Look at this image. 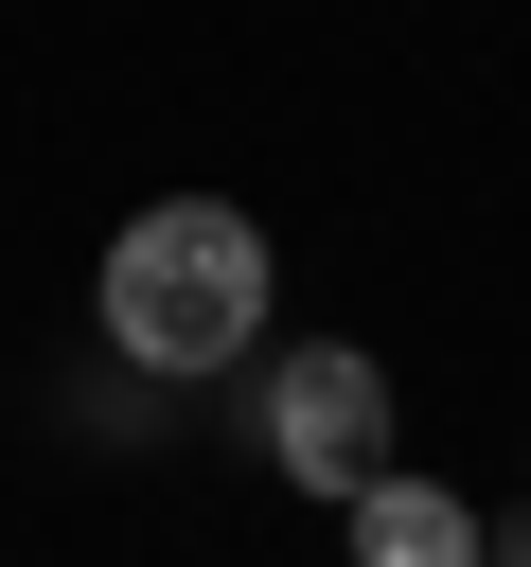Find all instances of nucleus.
Returning a JSON list of instances; mask_svg holds the SVG:
<instances>
[{"label":"nucleus","mask_w":531,"mask_h":567,"mask_svg":"<svg viewBox=\"0 0 531 567\" xmlns=\"http://www.w3.org/2000/svg\"><path fill=\"white\" fill-rule=\"evenodd\" d=\"M106 337H124L142 372H230V354L266 337V230H248L230 195L124 213V230H106Z\"/></svg>","instance_id":"f257e3e1"},{"label":"nucleus","mask_w":531,"mask_h":567,"mask_svg":"<svg viewBox=\"0 0 531 567\" xmlns=\"http://www.w3.org/2000/svg\"><path fill=\"white\" fill-rule=\"evenodd\" d=\"M248 425H266V461H283L301 496H372V478H389V372H372L354 337H301V354L248 390Z\"/></svg>","instance_id":"f03ea898"},{"label":"nucleus","mask_w":531,"mask_h":567,"mask_svg":"<svg viewBox=\"0 0 531 567\" xmlns=\"http://www.w3.org/2000/svg\"><path fill=\"white\" fill-rule=\"evenodd\" d=\"M354 567H478V514L442 478H372L354 496Z\"/></svg>","instance_id":"7ed1b4c3"},{"label":"nucleus","mask_w":531,"mask_h":567,"mask_svg":"<svg viewBox=\"0 0 531 567\" xmlns=\"http://www.w3.org/2000/svg\"><path fill=\"white\" fill-rule=\"evenodd\" d=\"M478 567H531V532H478Z\"/></svg>","instance_id":"20e7f679"}]
</instances>
